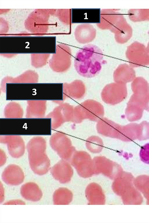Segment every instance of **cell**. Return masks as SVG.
Here are the masks:
<instances>
[{"label": "cell", "mask_w": 149, "mask_h": 223, "mask_svg": "<svg viewBox=\"0 0 149 223\" xmlns=\"http://www.w3.org/2000/svg\"><path fill=\"white\" fill-rule=\"evenodd\" d=\"M87 148L90 152L97 153L102 151L103 147V143L99 137L93 136L88 138L86 141Z\"/></svg>", "instance_id": "obj_12"}, {"label": "cell", "mask_w": 149, "mask_h": 223, "mask_svg": "<svg viewBox=\"0 0 149 223\" xmlns=\"http://www.w3.org/2000/svg\"><path fill=\"white\" fill-rule=\"evenodd\" d=\"M139 156L143 162L149 164V143L141 147L140 150Z\"/></svg>", "instance_id": "obj_13"}, {"label": "cell", "mask_w": 149, "mask_h": 223, "mask_svg": "<svg viewBox=\"0 0 149 223\" xmlns=\"http://www.w3.org/2000/svg\"><path fill=\"white\" fill-rule=\"evenodd\" d=\"M50 172L55 179L61 183H64L70 180L72 170L69 164L66 160L63 159L52 167Z\"/></svg>", "instance_id": "obj_8"}, {"label": "cell", "mask_w": 149, "mask_h": 223, "mask_svg": "<svg viewBox=\"0 0 149 223\" xmlns=\"http://www.w3.org/2000/svg\"><path fill=\"white\" fill-rule=\"evenodd\" d=\"M20 193L25 199L34 202L39 201L42 196V191L38 186L33 182H28L22 185Z\"/></svg>", "instance_id": "obj_9"}, {"label": "cell", "mask_w": 149, "mask_h": 223, "mask_svg": "<svg viewBox=\"0 0 149 223\" xmlns=\"http://www.w3.org/2000/svg\"><path fill=\"white\" fill-rule=\"evenodd\" d=\"M77 53L74 61V66L77 72L86 78L95 76L100 72L103 56L99 49H87V46Z\"/></svg>", "instance_id": "obj_1"}, {"label": "cell", "mask_w": 149, "mask_h": 223, "mask_svg": "<svg viewBox=\"0 0 149 223\" xmlns=\"http://www.w3.org/2000/svg\"><path fill=\"white\" fill-rule=\"evenodd\" d=\"M1 178L6 184L17 185L23 182L24 175L20 167L17 165L12 164L8 165L5 168L2 174Z\"/></svg>", "instance_id": "obj_7"}, {"label": "cell", "mask_w": 149, "mask_h": 223, "mask_svg": "<svg viewBox=\"0 0 149 223\" xmlns=\"http://www.w3.org/2000/svg\"><path fill=\"white\" fill-rule=\"evenodd\" d=\"M0 141L6 144L9 153L13 157L18 158L24 154L25 145L22 138L18 135L1 136Z\"/></svg>", "instance_id": "obj_6"}, {"label": "cell", "mask_w": 149, "mask_h": 223, "mask_svg": "<svg viewBox=\"0 0 149 223\" xmlns=\"http://www.w3.org/2000/svg\"><path fill=\"white\" fill-rule=\"evenodd\" d=\"M134 42L128 47L127 56L131 66L139 67L148 64L144 61L149 60V53L145 46L138 42Z\"/></svg>", "instance_id": "obj_4"}, {"label": "cell", "mask_w": 149, "mask_h": 223, "mask_svg": "<svg viewBox=\"0 0 149 223\" xmlns=\"http://www.w3.org/2000/svg\"><path fill=\"white\" fill-rule=\"evenodd\" d=\"M96 129L98 133L103 136L111 138L116 137V125L111 120L101 118L97 122Z\"/></svg>", "instance_id": "obj_10"}, {"label": "cell", "mask_w": 149, "mask_h": 223, "mask_svg": "<svg viewBox=\"0 0 149 223\" xmlns=\"http://www.w3.org/2000/svg\"><path fill=\"white\" fill-rule=\"evenodd\" d=\"M72 195L70 191L67 189L61 188L54 192L53 199L54 205L68 204L72 199Z\"/></svg>", "instance_id": "obj_11"}, {"label": "cell", "mask_w": 149, "mask_h": 223, "mask_svg": "<svg viewBox=\"0 0 149 223\" xmlns=\"http://www.w3.org/2000/svg\"><path fill=\"white\" fill-rule=\"evenodd\" d=\"M72 163L79 174L85 175L86 172L90 175L93 172L94 166L93 160L90 155L84 151H76L71 158Z\"/></svg>", "instance_id": "obj_5"}, {"label": "cell", "mask_w": 149, "mask_h": 223, "mask_svg": "<svg viewBox=\"0 0 149 223\" xmlns=\"http://www.w3.org/2000/svg\"><path fill=\"white\" fill-rule=\"evenodd\" d=\"M46 142L40 137L31 139L27 145L29 163L31 169L36 174L43 175L50 169V160L46 153Z\"/></svg>", "instance_id": "obj_2"}, {"label": "cell", "mask_w": 149, "mask_h": 223, "mask_svg": "<svg viewBox=\"0 0 149 223\" xmlns=\"http://www.w3.org/2000/svg\"><path fill=\"white\" fill-rule=\"evenodd\" d=\"M147 49L148 51V53H149V44H148V49Z\"/></svg>", "instance_id": "obj_14"}, {"label": "cell", "mask_w": 149, "mask_h": 223, "mask_svg": "<svg viewBox=\"0 0 149 223\" xmlns=\"http://www.w3.org/2000/svg\"><path fill=\"white\" fill-rule=\"evenodd\" d=\"M50 144L52 148L59 156L66 161L71 159L76 151L69 138L61 133L52 135L50 139Z\"/></svg>", "instance_id": "obj_3"}]
</instances>
